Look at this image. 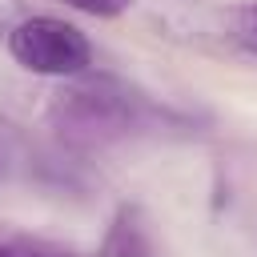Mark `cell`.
I'll return each mask as SVG.
<instances>
[{
	"mask_svg": "<svg viewBox=\"0 0 257 257\" xmlns=\"http://www.w3.org/2000/svg\"><path fill=\"white\" fill-rule=\"evenodd\" d=\"M0 257H72V249L68 245H56L48 237H36V233L0 225Z\"/></svg>",
	"mask_w": 257,
	"mask_h": 257,
	"instance_id": "obj_4",
	"label": "cell"
},
{
	"mask_svg": "<svg viewBox=\"0 0 257 257\" xmlns=\"http://www.w3.org/2000/svg\"><path fill=\"white\" fill-rule=\"evenodd\" d=\"M233 36H237L249 52H257V4H245V8L233 12Z\"/></svg>",
	"mask_w": 257,
	"mask_h": 257,
	"instance_id": "obj_5",
	"label": "cell"
},
{
	"mask_svg": "<svg viewBox=\"0 0 257 257\" xmlns=\"http://www.w3.org/2000/svg\"><path fill=\"white\" fill-rule=\"evenodd\" d=\"M8 52L20 68L40 76H84L92 64L88 36L56 16H28L8 32Z\"/></svg>",
	"mask_w": 257,
	"mask_h": 257,
	"instance_id": "obj_2",
	"label": "cell"
},
{
	"mask_svg": "<svg viewBox=\"0 0 257 257\" xmlns=\"http://www.w3.org/2000/svg\"><path fill=\"white\" fill-rule=\"evenodd\" d=\"M48 120L72 149H104L145 124L141 96L112 76H76L52 96Z\"/></svg>",
	"mask_w": 257,
	"mask_h": 257,
	"instance_id": "obj_1",
	"label": "cell"
},
{
	"mask_svg": "<svg viewBox=\"0 0 257 257\" xmlns=\"http://www.w3.org/2000/svg\"><path fill=\"white\" fill-rule=\"evenodd\" d=\"M100 257H153L149 249V233L137 217V209H120L104 233V245H100Z\"/></svg>",
	"mask_w": 257,
	"mask_h": 257,
	"instance_id": "obj_3",
	"label": "cell"
},
{
	"mask_svg": "<svg viewBox=\"0 0 257 257\" xmlns=\"http://www.w3.org/2000/svg\"><path fill=\"white\" fill-rule=\"evenodd\" d=\"M64 4L76 12H88V16H120L133 0H64Z\"/></svg>",
	"mask_w": 257,
	"mask_h": 257,
	"instance_id": "obj_6",
	"label": "cell"
}]
</instances>
